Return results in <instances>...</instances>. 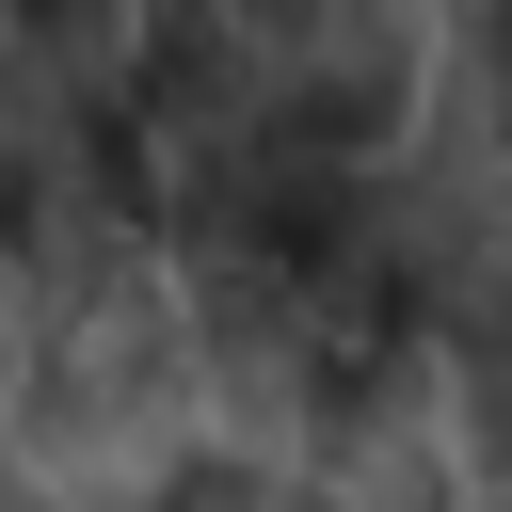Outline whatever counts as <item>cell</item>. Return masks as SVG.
Instances as JSON below:
<instances>
[{
	"label": "cell",
	"instance_id": "6da1fadb",
	"mask_svg": "<svg viewBox=\"0 0 512 512\" xmlns=\"http://www.w3.org/2000/svg\"><path fill=\"white\" fill-rule=\"evenodd\" d=\"M384 256H400L432 352H512V144L400 128L384 144Z\"/></svg>",
	"mask_w": 512,
	"mask_h": 512
}]
</instances>
